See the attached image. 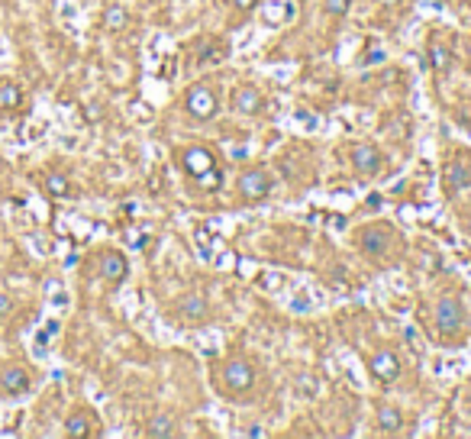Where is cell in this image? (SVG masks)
<instances>
[{"mask_svg": "<svg viewBox=\"0 0 471 439\" xmlns=\"http://www.w3.org/2000/svg\"><path fill=\"white\" fill-rule=\"evenodd\" d=\"M355 243H358V249H362L365 256H384L387 249H391V243H394V233L387 229V226H365L362 233L355 236Z\"/></svg>", "mask_w": 471, "mask_h": 439, "instance_id": "5", "label": "cell"}, {"mask_svg": "<svg viewBox=\"0 0 471 439\" xmlns=\"http://www.w3.org/2000/svg\"><path fill=\"white\" fill-rule=\"evenodd\" d=\"M45 191L52 194V197H68L71 194V184H68V178L65 175H45Z\"/></svg>", "mask_w": 471, "mask_h": 439, "instance_id": "17", "label": "cell"}, {"mask_svg": "<svg viewBox=\"0 0 471 439\" xmlns=\"http://www.w3.org/2000/svg\"><path fill=\"white\" fill-rule=\"evenodd\" d=\"M10 311H13V297L7 291H0V317H7Z\"/></svg>", "mask_w": 471, "mask_h": 439, "instance_id": "21", "label": "cell"}, {"mask_svg": "<svg viewBox=\"0 0 471 439\" xmlns=\"http://www.w3.org/2000/svg\"><path fill=\"white\" fill-rule=\"evenodd\" d=\"M0 391L10 394V397L30 391V372L20 368V365H7V368H0Z\"/></svg>", "mask_w": 471, "mask_h": 439, "instance_id": "10", "label": "cell"}, {"mask_svg": "<svg viewBox=\"0 0 471 439\" xmlns=\"http://www.w3.org/2000/svg\"><path fill=\"white\" fill-rule=\"evenodd\" d=\"M352 168L362 178H375V175H381V168H384V155L375 149V146H368V142H355L352 146Z\"/></svg>", "mask_w": 471, "mask_h": 439, "instance_id": "4", "label": "cell"}, {"mask_svg": "<svg viewBox=\"0 0 471 439\" xmlns=\"http://www.w3.org/2000/svg\"><path fill=\"white\" fill-rule=\"evenodd\" d=\"M236 191H239V197L246 204H258L271 191V178H268L265 168H246V172L239 175V181H236Z\"/></svg>", "mask_w": 471, "mask_h": 439, "instance_id": "2", "label": "cell"}, {"mask_svg": "<svg viewBox=\"0 0 471 439\" xmlns=\"http://www.w3.org/2000/svg\"><path fill=\"white\" fill-rule=\"evenodd\" d=\"M349 3H352V0H323L326 13H332V16H343V13H349Z\"/></svg>", "mask_w": 471, "mask_h": 439, "instance_id": "19", "label": "cell"}, {"mask_svg": "<svg viewBox=\"0 0 471 439\" xmlns=\"http://www.w3.org/2000/svg\"><path fill=\"white\" fill-rule=\"evenodd\" d=\"M187 113L194 120H210L216 113V94L210 85H194L187 91Z\"/></svg>", "mask_w": 471, "mask_h": 439, "instance_id": "6", "label": "cell"}, {"mask_svg": "<svg viewBox=\"0 0 471 439\" xmlns=\"http://www.w3.org/2000/svg\"><path fill=\"white\" fill-rule=\"evenodd\" d=\"M220 378H223L226 394H233L236 401H239V397L249 394L252 385H255V365L249 362V359H226V362L220 365Z\"/></svg>", "mask_w": 471, "mask_h": 439, "instance_id": "1", "label": "cell"}, {"mask_svg": "<svg viewBox=\"0 0 471 439\" xmlns=\"http://www.w3.org/2000/svg\"><path fill=\"white\" fill-rule=\"evenodd\" d=\"M181 159H184V168H187V175H191V178H207V175H210V168H214V155H210L207 149H197V146L184 152Z\"/></svg>", "mask_w": 471, "mask_h": 439, "instance_id": "11", "label": "cell"}, {"mask_svg": "<svg viewBox=\"0 0 471 439\" xmlns=\"http://www.w3.org/2000/svg\"><path fill=\"white\" fill-rule=\"evenodd\" d=\"M461 320H465V313H461L459 297H442L436 304V326H439L442 339H455L461 333Z\"/></svg>", "mask_w": 471, "mask_h": 439, "instance_id": "3", "label": "cell"}, {"mask_svg": "<svg viewBox=\"0 0 471 439\" xmlns=\"http://www.w3.org/2000/svg\"><path fill=\"white\" fill-rule=\"evenodd\" d=\"M229 3H233L236 10H252L255 7V0H229Z\"/></svg>", "mask_w": 471, "mask_h": 439, "instance_id": "22", "label": "cell"}, {"mask_svg": "<svg viewBox=\"0 0 471 439\" xmlns=\"http://www.w3.org/2000/svg\"><path fill=\"white\" fill-rule=\"evenodd\" d=\"M174 433H178V427H174V420L168 417V414H159V417H152L149 427H146V436H152V439L174 436Z\"/></svg>", "mask_w": 471, "mask_h": 439, "instance_id": "14", "label": "cell"}, {"mask_svg": "<svg viewBox=\"0 0 471 439\" xmlns=\"http://www.w3.org/2000/svg\"><path fill=\"white\" fill-rule=\"evenodd\" d=\"M97 429H100V427H97V414H94V410H87V407L75 410L71 417L65 420V433H68V436H75V439L94 436Z\"/></svg>", "mask_w": 471, "mask_h": 439, "instance_id": "9", "label": "cell"}, {"mask_svg": "<svg viewBox=\"0 0 471 439\" xmlns=\"http://www.w3.org/2000/svg\"><path fill=\"white\" fill-rule=\"evenodd\" d=\"M446 65H449V52H446V49H442V45H433V68H446Z\"/></svg>", "mask_w": 471, "mask_h": 439, "instance_id": "20", "label": "cell"}, {"mask_svg": "<svg viewBox=\"0 0 471 439\" xmlns=\"http://www.w3.org/2000/svg\"><path fill=\"white\" fill-rule=\"evenodd\" d=\"M233 110L236 113H246V117H255L258 110H262V94H258L252 85H242L236 87L233 94Z\"/></svg>", "mask_w": 471, "mask_h": 439, "instance_id": "12", "label": "cell"}, {"mask_svg": "<svg viewBox=\"0 0 471 439\" xmlns=\"http://www.w3.org/2000/svg\"><path fill=\"white\" fill-rule=\"evenodd\" d=\"M100 278L110 281V284H119V281L126 278V271H129V262L123 252H117V249H107V252H100Z\"/></svg>", "mask_w": 471, "mask_h": 439, "instance_id": "8", "label": "cell"}, {"mask_svg": "<svg viewBox=\"0 0 471 439\" xmlns=\"http://www.w3.org/2000/svg\"><path fill=\"white\" fill-rule=\"evenodd\" d=\"M23 104V87L20 85H13V81H0V107H20Z\"/></svg>", "mask_w": 471, "mask_h": 439, "instance_id": "16", "label": "cell"}, {"mask_svg": "<svg viewBox=\"0 0 471 439\" xmlns=\"http://www.w3.org/2000/svg\"><path fill=\"white\" fill-rule=\"evenodd\" d=\"M381 3H397V0H381Z\"/></svg>", "mask_w": 471, "mask_h": 439, "instance_id": "23", "label": "cell"}, {"mask_svg": "<svg viewBox=\"0 0 471 439\" xmlns=\"http://www.w3.org/2000/svg\"><path fill=\"white\" fill-rule=\"evenodd\" d=\"M378 427L384 429V433H400V427H404V414L394 407H381L378 410Z\"/></svg>", "mask_w": 471, "mask_h": 439, "instance_id": "15", "label": "cell"}, {"mask_svg": "<svg viewBox=\"0 0 471 439\" xmlns=\"http://www.w3.org/2000/svg\"><path fill=\"white\" fill-rule=\"evenodd\" d=\"M368 368H371V378H378L381 385H391V381L400 378V359H397L394 352H387V349L371 355V359H368Z\"/></svg>", "mask_w": 471, "mask_h": 439, "instance_id": "7", "label": "cell"}, {"mask_svg": "<svg viewBox=\"0 0 471 439\" xmlns=\"http://www.w3.org/2000/svg\"><path fill=\"white\" fill-rule=\"evenodd\" d=\"M178 317L184 323H204L207 320V300L200 294H184L178 300Z\"/></svg>", "mask_w": 471, "mask_h": 439, "instance_id": "13", "label": "cell"}, {"mask_svg": "<svg viewBox=\"0 0 471 439\" xmlns=\"http://www.w3.org/2000/svg\"><path fill=\"white\" fill-rule=\"evenodd\" d=\"M104 26H107V30H123V26H126V10H123V7H110V10L104 13Z\"/></svg>", "mask_w": 471, "mask_h": 439, "instance_id": "18", "label": "cell"}]
</instances>
